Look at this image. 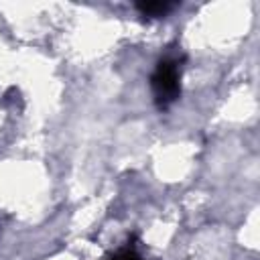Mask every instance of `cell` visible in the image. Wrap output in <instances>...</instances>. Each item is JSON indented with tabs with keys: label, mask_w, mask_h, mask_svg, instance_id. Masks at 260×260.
Instances as JSON below:
<instances>
[{
	"label": "cell",
	"mask_w": 260,
	"mask_h": 260,
	"mask_svg": "<svg viewBox=\"0 0 260 260\" xmlns=\"http://www.w3.org/2000/svg\"><path fill=\"white\" fill-rule=\"evenodd\" d=\"M185 57H162L152 75H150V87L154 95V104L165 110L171 104H175L181 95V61Z\"/></svg>",
	"instance_id": "obj_1"
},
{
	"label": "cell",
	"mask_w": 260,
	"mask_h": 260,
	"mask_svg": "<svg viewBox=\"0 0 260 260\" xmlns=\"http://www.w3.org/2000/svg\"><path fill=\"white\" fill-rule=\"evenodd\" d=\"M177 4L167 0H148V2H136V10L146 18H160L167 16Z\"/></svg>",
	"instance_id": "obj_2"
},
{
	"label": "cell",
	"mask_w": 260,
	"mask_h": 260,
	"mask_svg": "<svg viewBox=\"0 0 260 260\" xmlns=\"http://www.w3.org/2000/svg\"><path fill=\"white\" fill-rule=\"evenodd\" d=\"M108 260H142V256L136 252V248L128 242V246L120 248L118 252H114L112 256H108Z\"/></svg>",
	"instance_id": "obj_3"
}]
</instances>
